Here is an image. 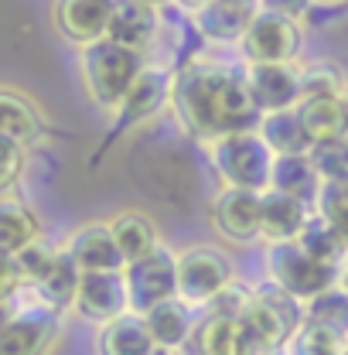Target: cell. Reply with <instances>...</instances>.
<instances>
[{
    "label": "cell",
    "instance_id": "1",
    "mask_svg": "<svg viewBox=\"0 0 348 355\" xmlns=\"http://www.w3.org/2000/svg\"><path fill=\"white\" fill-rule=\"evenodd\" d=\"M171 106L181 127L198 140L256 130L263 120L246 89L243 69L218 65V62H188L174 76Z\"/></svg>",
    "mask_w": 348,
    "mask_h": 355
},
{
    "label": "cell",
    "instance_id": "2",
    "mask_svg": "<svg viewBox=\"0 0 348 355\" xmlns=\"http://www.w3.org/2000/svg\"><path fill=\"white\" fill-rule=\"evenodd\" d=\"M79 65H82V86H86L89 99L106 113L120 110V103L127 99L130 86L137 83V76L147 69L140 51L123 48V44L110 42V38L82 48Z\"/></svg>",
    "mask_w": 348,
    "mask_h": 355
},
{
    "label": "cell",
    "instance_id": "3",
    "mask_svg": "<svg viewBox=\"0 0 348 355\" xmlns=\"http://www.w3.org/2000/svg\"><path fill=\"white\" fill-rule=\"evenodd\" d=\"M277 154L260 137V130L225 133L212 140V168L225 188H246V191H266L273 178Z\"/></svg>",
    "mask_w": 348,
    "mask_h": 355
},
{
    "label": "cell",
    "instance_id": "4",
    "mask_svg": "<svg viewBox=\"0 0 348 355\" xmlns=\"http://www.w3.org/2000/svg\"><path fill=\"white\" fill-rule=\"evenodd\" d=\"M266 270L273 287H280L301 304L321 297L328 287L338 284V270L314 260L301 243H273L266 250Z\"/></svg>",
    "mask_w": 348,
    "mask_h": 355
},
{
    "label": "cell",
    "instance_id": "5",
    "mask_svg": "<svg viewBox=\"0 0 348 355\" xmlns=\"http://www.w3.org/2000/svg\"><path fill=\"white\" fill-rule=\"evenodd\" d=\"M239 324L260 352H284L290 335L304 324V304L294 301L290 294H284L280 287L263 291L256 294V301L250 304Z\"/></svg>",
    "mask_w": 348,
    "mask_h": 355
},
{
    "label": "cell",
    "instance_id": "6",
    "mask_svg": "<svg viewBox=\"0 0 348 355\" xmlns=\"http://www.w3.org/2000/svg\"><path fill=\"white\" fill-rule=\"evenodd\" d=\"M236 280L229 257L216 246H191L177 253V301L188 308H205Z\"/></svg>",
    "mask_w": 348,
    "mask_h": 355
},
{
    "label": "cell",
    "instance_id": "7",
    "mask_svg": "<svg viewBox=\"0 0 348 355\" xmlns=\"http://www.w3.org/2000/svg\"><path fill=\"white\" fill-rule=\"evenodd\" d=\"M243 55L250 65H294V58L301 55V24L284 17V14H270L256 10L246 38H243Z\"/></svg>",
    "mask_w": 348,
    "mask_h": 355
},
{
    "label": "cell",
    "instance_id": "8",
    "mask_svg": "<svg viewBox=\"0 0 348 355\" xmlns=\"http://www.w3.org/2000/svg\"><path fill=\"white\" fill-rule=\"evenodd\" d=\"M123 277H127V291H130V311L147 314L157 304L177 297V253L161 246L147 260H137L127 266Z\"/></svg>",
    "mask_w": 348,
    "mask_h": 355
},
{
    "label": "cell",
    "instance_id": "9",
    "mask_svg": "<svg viewBox=\"0 0 348 355\" xmlns=\"http://www.w3.org/2000/svg\"><path fill=\"white\" fill-rule=\"evenodd\" d=\"M171 92H174L171 69L147 65V69L137 76V83L130 86L127 99L120 103V110L113 113L116 123H113V130H110V140H106V144H113L120 133H127V130H133V127H140V123H147L150 116H157V113L171 103Z\"/></svg>",
    "mask_w": 348,
    "mask_h": 355
},
{
    "label": "cell",
    "instance_id": "10",
    "mask_svg": "<svg viewBox=\"0 0 348 355\" xmlns=\"http://www.w3.org/2000/svg\"><path fill=\"white\" fill-rule=\"evenodd\" d=\"M76 311L92 321V324H110L116 318H123L130 311V291H127V277L123 270H110V273H82L79 280V294H76Z\"/></svg>",
    "mask_w": 348,
    "mask_h": 355
},
{
    "label": "cell",
    "instance_id": "11",
    "mask_svg": "<svg viewBox=\"0 0 348 355\" xmlns=\"http://www.w3.org/2000/svg\"><path fill=\"white\" fill-rule=\"evenodd\" d=\"M212 219L229 243L263 239V191L222 188L216 205H212Z\"/></svg>",
    "mask_w": 348,
    "mask_h": 355
},
{
    "label": "cell",
    "instance_id": "12",
    "mask_svg": "<svg viewBox=\"0 0 348 355\" xmlns=\"http://www.w3.org/2000/svg\"><path fill=\"white\" fill-rule=\"evenodd\" d=\"M246 89L263 116L301 106V76L294 65H250L243 69Z\"/></svg>",
    "mask_w": 348,
    "mask_h": 355
},
{
    "label": "cell",
    "instance_id": "13",
    "mask_svg": "<svg viewBox=\"0 0 348 355\" xmlns=\"http://www.w3.org/2000/svg\"><path fill=\"white\" fill-rule=\"evenodd\" d=\"M79 280H82V270L76 266V260H72L65 250H55L51 263L44 266L24 291L35 297L31 308H42V311H48V314H62V311L76 308Z\"/></svg>",
    "mask_w": 348,
    "mask_h": 355
},
{
    "label": "cell",
    "instance_id": "14",
    "mask_svg": "<svg viewBox=\"0 0 348 355\" xmlns=\"http://www.w3.org/2000/svg\"><path fill=\"white\" fill-rule=\"evenodd\" d=\"M113 0H55V28L65 42L89 48L110 31Z\"/></svg>",
    "mask_w": 348,
    "mask_h": 355
},
{
    "label": "cell",
    "instance_id": "15",
    "mask_svg": "<svg viewBox=\"0 0 348 355\" xmlns=\"http://www.w3.org/2000/svg\"><path fill=\"white\" fill-rule=\"evenodd\" d=\"M58 335V314L42 308H21L0 324V355H48Z\"/></svg>",
    "mask_w": 348,
    "mask_h": 355
},
{
    "label": "cell",
    "instance_id": "16",
    "mask_svg": "<svg viewBox=\"0 0 348 355\" xmlns=\"http://www.w3.org/2000/svg\"><path fill=\"white\" fill-rule=\"evenodd\" d=\"M76 266L82 273H110V270H127V260L113 239V229L110 222H89V225H79L69 243L62 246Z\"/></svg>",
    "mask_w": 348,
    "mask_h": 355
},
{
    "label": "cell",
    "instance_id": "17",
    "mask_svg": "<svg viewBox=\"0 0 348 355\" xmlns=\"http://www.w3.org/2000/svg\"><path fill=\"white\" fill-rule=\"evenodd\" d=\"M161 31V10L143 3V0H113V17H110V31L106 38L133 51H147L157 42Z\"/></svg>",
    "mask_w": 348,
    "mask_h": 355
},
{
    "label": "cell",
    "instance_id": "18",
    "mask_svg": "<svg viewBox=\"0 0 348 355\" xmlns=\"http://www.w3.org/2000/svg\"><path fill=\"white\" fill-rule=\"evenodd\" d=\"M256 3H232V0H209L205 7H198L191 17H195V28L202 38L209 42H243L253 17H256Z\"/></svg>",
    "mask_w": 348,
    "mask_h": 355
},
{
    "label": "cell",
    "instance_id": "19",
    "mask_svg": "<svg viewBox=\"0 0 348 355\" xmlns=\"http://www.w3.org/2000/svg\"><path fill=\"white\" fill-rule=\"evenodd\" d=\"M311 216H314V209L301 198L273 191V188L263 191V239L270 246L273 243H297Z\"/></svg>",
    "mask_w": 348,
    "mask_h": 355
},
{
    "label": "cell",
    "instance_id": "20",
    "mask_svg": "<svg viewBox=\"0 0 348 355\" xmlns=\"http://www.w3.org/2000/svg\"><path fill=\"white\" fill-rule=\"evenodd\" d=\"M110 229H113V239L123 253L127 266L137 263V260H147L150 253H157L164 243H161V232H157V222L150 219L143 209H123L110 219Z\"/></svg>",
    "mask_w": 348,
    "mask_h": 355
},
{
    "label": "cell",
    "instance_id": "21",
    "mask_svg": "<svg viewBox=\"0 0 348 355\" xmlns=\"http://www.w3.org/2000/svg\"><path fill=\"white\" fill-rule=\"evenodd\" d=\"M44 130L48 127H44L42 110L24 92L0 86V137H10L21 147H28V144H38Z\"/></svg>",
    "mask_w": 348,
    "mask_h": 355
},
{
    "label": "cell",
    "instance_id": "22",
    "mask_svg": "<svg viewBox=\"0 0 348 355\" xmlns=\"http://www.w3.org/2000/svg\"><path fill=\"white\" fill-rule=\"evenodd\" d=\"M157 342L143 314L127 311L123 318L99 328V355H154Z\"/></svg>",
    "mask_w": 348,
    "mask_h": 355
},
{
    "label": "cell",
    "instance_id": "23",
    "mask_svg": "<svg viewBox=\"0 0 348 355\" xmlns=\"http://www.w3.org/2000/svg\"><path fill=\"white\" fill-rule=\"evenodd\" d=\"M35 243H42L38 216L17 198H0V253L17 257Z\"/></svg>",
    "mask_w": 348,
    "mask_h": 355
},
{
    "label": "cell",
    "instance_id": "24",
    "mask_svg": "<svg viewBox=\"0 0 348 355\" xmlns=\"http://www.w3.org/2000/svg\"><path fill=\"white\" fill-rule=\"evenodd\" d=\"M321 184H324V181H321L317 168L311 164L307 154H287V157H277L273 178H270V188H273V191L294 195V198H301V202H307V205L314 209V202H317V195H321Z\"/></svg>",
    "mask_w": 348,
    "mask_h": 355
},
{
    "label": "cell",
    "instance_id": "25",
    "mask_svg": "<svg viewBox=\"0 0 348 355\" xmlns=\"http://www.w3.org/2000/svg\"><path fill=\"white\" fill-rule=\"evenodd\" d=\"M260 137L270 144V150L277 157H287V154H307L314 144L307 137L304 123H301V113L297 106L294 110H280V113H266L260 120Z\"/></svg>",
    "mask_w": 348,
    "mask_h": 355
},
{
    "label": "cell",
    "instance_id": "26",
    "mask_svg": "<svg viewBox=\"0 0 348 355\" xmlns=\"http://www.w3.org/2000/svg\"><path fill=\"white\" fill-rule=\"evenodd\" d=\"M195 342H198V355H263L260 349L250 342V335L243 331L239 321L218 318V314H212V318L198 328Z\"/></svg>",
    "mask_w": 348,
    "mask_h": 355
},
{
    "label": "cell",
    "instance_id": "27",
    "mask_svg": "<svg viewBox=\"0 0 348 355\" xmlns=\"http://www.w3.org/2000/svg\"><path fill=\"white\" fill-rule=\"evenodd\" d=\"M143 318H147V328H150L157 349H184V342L191 338V308L177 297L157 304Z\"/></svg>",
    "mask_w": 348,
    "mask_h": 355
},
{
    "label": "cell",
    "instance_id": "28",
    "mask_svg": "<svg viewBox=\"0 0 348 355\" xmlns=\"http://www.w3.org/2000/svg\"><path fill=\"white\" fill-rule=\"evenodd\" d=\"M301 123H304L311 144H324V140H338L345 137V110L338 96H321V99H304L297 106Z\"/></svg>",
    "mask_w": 348,
    "mask_h": 355
},
{
    "label": "cell",
    "instance_id": "29",
    "mask_svg": "<svg viewBox=\"0 0 348 355\" xmlns=\"http://www.w3.org/2000/svg\"><path fill=\"white\" fill-rule=\"evenodd\" d=\"M304 321L317 324V328H324V331H331V335H338V338L345 342L348 338V291H345V284L338 280V284L328 287L321 297L307 301L304 304Z\"/></svg>",
    "mask_w": 348,
    "mask_h": 355
},
{
    "label": "cell",
    "instance_id": "30",
    "mask_svg": "<svg viewBox=\"0 0 348 355\" xmlns=\"http://www.w3.org/2000/svg\"><path fill=\"white\" fill-rule=\"evenodd\" d=\"M301 246H304L307 253L314 257V260H321V263H328V266H335L338 270V263L345 260V253H348V243H345V236L331 225V222L324 219V216H311L304 225V232H301V239H297Z\"/></svg>",
    "mask_w": 348,
    "mask_h": 355
},
{
    "label": "cell",
    "instance_id": "31",
    "mask_svg": "<svg viewBox=\"0 0 348 355\" xmlns=\"http://www.w3.org/2000/svg\"><path fill=\"white\" fill-rule=\"evenodd\" d=\"M297 76H301V103L321 96H342L348 86L335 62H307L297 69Z\"/></svg>",
    "mask_w": 348,
    "mask_h": 355
},
{
    "label": "cell",
    "instance_id": "32",
    "mask_svg": "<svg viewBox=\"0 0 348 355\" xmlns=\"http://www.w3.org/2000/svg\"><path fill=\"white\" fill-rule=\"evenodd\" d=\"M284 355H342V338L324 331V328H317V324H311V321H304L290 335V342L284 345Z\"/></svg>",
    "mask_w": 348,
    "mask_h": 355
},
{
    "label": "cell",
    "instance_id": "33",
    "mask_svg": "<svg viewBox=\"0 0 348 355\" xmlns=\"http://www.w3.org/2000/svg\"><path fill=\"white\" fill-rule=\"evenodd\" d=\"M307 157H311V164L317 168L321 181H345L348 178V137L314 144V147L307 150Z\"/></svg>",
    "mask_w": 348,
    "mask_h": 355
},
{
    "label": "cell",
    "instance_id": "34",
    "mask_svg": "<svg viewBox=\"0 0 348 355\" xmlns=\"http://www.w3.org/2000/svg\"><path fill=\"white\" fill-rule=\"evenodd\" d=\"M314 212L324 216L348 243V178L345 181H324L321 184V195L314 202Z\"/></svg>",
    "mask_w": 348,
    "mask_h": 355
},
{
    "label": "cell",
    "instance_id": "35",
    "mask_svg": "<svg viewBox=\"0 0 348 355\" xmlns=\"http://www.w3.org/2000/svg\"><path fill=\"white\" fill-rule=\"evenodd\" d=\"M24 175V147L10 137H0V195H7Z\"/></svg>",
    "mask_w": 348,
    "mask_h": 355
},
{
    "label": "cell",
    "instance_id": "36",
    "mask_svg": "<svg viewBox=\"0 0 348 355\" xmlns=\"http://www.w3.org/2000/svg\"><path fill=\"white\" fill-rule=\"evenodd\" d=\"M253 301H256V294L246 291V287H239V284L232 280L216 301H212V314H218V318H232V321H243V314L250 311Z\"/></svg>",
    "mask_w": 348,
    "mask_h": 355
},
{
    "label": "cell",
    "instance_id": "37",
    "mask_svg": "<svg viewBox=\"0 0 348 355\" xmlns=\"http://www.w3.org/2000/svg\"><path fill=\"white\" fill-rule=\"evenodd\" d=\"M311 3H314V0H260L256 7H260V10H270V14H284V17H290V21H301L307 10H311Z\"/></svg>",
    "mask_w": 348,
    "mask_h": 355
},
{
    "label": "cell",
    "instance_id": "38",
    "mask_svg": "<svg viewBox=\"0 0 348 355\" xmlns=\"http://www.w3.org/2000/svg\"><path fill=\"white\" fill-rule=\"evenodd\" d=\"M205 3H209V0H177V7H184V10H191V14H195L198 7H205Z\"/></svg>",
    "mask_w": 348,
    "mask_h": 355
},
{
    "label": "cell",
    "instance_id": "39",
    "mask_svg": "<svg viewBox=\"0 0 348 355\" xmlns=\"http://www.w3.org/2000/svg\"><path fill=\"white\" fill-rule=\"evenodd\" d=\"M338 99H342V110H345V137H348V86H345V92H342Z\"/></svg>",
    "mask_w": 348,
    "mask_h": 355
},
{
    "label": "cell",
    "instance_id": "40",
    "mask_svg": "<svg viewBox=\"0 0 348 355\" xmlns=\"http://www.w3.org/2000/svg\"><path fill=\"white\" fill-rule=\"evenodd\" d=\"M154 355H184L181 349H154Z\"/></svg>",
    "mask_w": 348,
    "mask_h": 355
},
{
    "label": "cell",
    "instance_id": "41",
    "mask_svg": "<svg viewBox=\"0 0 348 355\" xmlns=\"http://www.w3.org/2000/svg\"><path fill=\"white\" fill-rule=\"evenodd\" d=\"M143 3H150V7H157V10H161V7H168L171 0H143Z\"/></svg>",
    "mask_w": 348,
    "mask_h": 355
},
{
    "label": "cell",
    "instance_id": "42",
    "mask_svg": "<svg viewBox=\"0 0 348 355\" xmlns=\"http://www.w3.org/2000/svg\"><path fill=\"white\" fill-rule=\"evenodd\" d=\"M232 3H260V0H232Z\"/></svg>",
    "mask_w": 348,
    "mask_h": 355
},
{
    "label": "cell",
    "instance_id": "43",
    "mask_svg": "<svg viewBox=\"0 0 348 355\" xmlns=\"http://www.w3.org/2000/svg\"><path fill=\"white\" fill-rule=\"evenodd\" d=\"M328 3H345V0H328Z\"/></svg>",
    "mask_w": 348,
    "mask_h": 355
},
{
    "label": "cell",
    "instance_id": "44",
    "mask_svg": "<svg viewBox=\"0 0 348 355\" xmlns=\"http://www.w3.org/2000/svg\"><path fill=\"white\" fill-rule=\"evenodd\" d=\"M342 284H345V291H348V277H345V280H342Z\"/></svg>",
    "mask_w": 348,
    "mask_h": 355
}]
</instances>
